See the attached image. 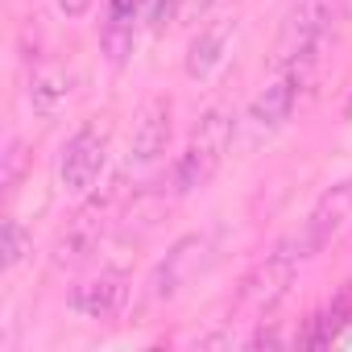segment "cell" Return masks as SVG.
I'll use <instances>...</instances> for the list:
<instances>
[{
    "label": "cell",
    "mask_w": 352,
    "mask_h": 352,
    "mask_svg": "<svg viewBox=\"0 0 352 352\" xmlns=\"http://www.w3.org/2000/svg\"><path fill=\"white\" fill-rule=\"evenodd\" d=\"M30 249H34V241H30V232L21 228V220H17V216H5V224H0V265H5V270H17Z\"/></svg>",
    "instance_id": "obj_15"
},
{
    "label": "cell",
    "mask_w": 352,
    "mask_h": 352,
    "mask_svg": "<svg viewBox=\"0 0 352 352\" xmlns=\"http://www.w3.org/2000/svg\"><path fill=\"white\" fill-rule=\"evenodd\" d=\"M149 17V0H108V13L100 25V46L108 54L112 67H124L133 46H137V30Z\"/></svg>",
    "instance_id": "obj_11"
},
{
    "label": "cell",
    "mask_w": 352,
    "mask_h": 352,
    "mask_svg": "<svg viewBox=\"0 0 352 352\" xmlns=\"http://www.w3.org/2000/svg\"><path fill=\"white\" fill-rule=\"evenodd\" d=\"M67 100H71V75H67L63 67H42V71H34V79H30V104H34V112L50 116V112H58Z\"/></svg>",
    "instance_id": "obj_14"
},
{
    "label": "cell",
    "mask_w": 352,
    "mask_h": 352,
    "mask_svg": "<svg viewBox=\"0 0 352 352\" xmlns=\"http://www.w3.org/2000/svg\"><path fill=\"white\" fill-rule=\"evenodd\" d=\"M348 220H352V179L327 187V191L315 199V208L307 212V220L298 224L294 241H298V249L307 253V261H311L315 253H323V249L348 228Z\"/></svg>",
    "instance_id": "obj_7"
},
{
    "label": "cell",
    "mask_w": 352,
    "mask_h": 352,
    "mask_svg": "<svg viewBox=\"0 0 352 352\" xmlns=\"http://www.w3.org/2000/svg\"><path fill=\"white\" fill-rule=\"evenodd\" d=\"M212 236H204V232H187V236H179L170 249H166V257L153 265V274H149V298L153 302H170V298H179L208 265H212Z\"/></svg>",
    "instance_id": "obj_6"
},
{
    "label": "cell",
    "mask_w": 352,
    "mask_h": 352,
    "mask_svg": "<svg viewBox=\"0 0 352 352\" xmlns=\"http://www.w3.org/2000/svg\"><path fill=\"white\" fill-rule=\"evenodd\" d=\"M108 145H112V124L108 120H87L79 124L63 153H58V166H54V179H58V191L63 195H91L100 174L108 166Z\"/></svg>",
    "instance_id": "obj_4"
},
{
    "label": "cell",
    "mask_w": 352,
    "mask_h": 352,
    "mask_svg": "<svg viewBox=\"0 0 352 352\" xmlns=\"http://www.w3.org/2000/svg\"><path fill=\"white\" fill-rule=\"evenodd\" d=\"M216 5H220V0H187V9H183V17H195V21H199V17H208V13H212Z\"/></svg>",
    "instance_id": "obj_19"
},
{
    "label": "cell",
    "mask_w": 352,
    "mask_h": 352,
    "mask_svg": "<svg viewBox=\"0 0 352 352\" xmlns=\"http://www.w3.org/2000/svg\"><path fill=\"white\" fill-rule=\"evenodd\" d=\"M21 174H25V145L13 137L9 141V153H5V191H17Z\"/></svg>",
    "instance_id": "obj_16"
},
{
    "label": "cell",
    "mask_w": 352,
    "mask_h": 352,
    "mask_svg": "<svg viewBox=\"0 0 352 352\" xmlns=\"http://www.w3.org/2000/svg\"><path fill=\"white\" fill-rule=\"evenodd\" d=\"M331 17H336V0H294L274 42V71H294V67L311 71V58L327 38Z\"/></svg>",
    "instance_id": "obj_3"
},
{
    "label": "cell",
    "mask_w": 352,
    "mask_h": 352,
    "mask_svg": "<svg viewBox=\"0 0 352 352\" xmlns=\"http://www.w3.org/2000/svg\"><path fill=\"white\" fill-rule=\"evenodd\" d=\"M116 187L104 195V199H91L87 208H79V216L63 228V236H58V245H54V265H79V261H87L96 249H100V236H104V228H108V216H112V208H116Z\"/></svg>",
    "instance_id": "obj_8"
},
{
    "label": "cell",
    "mask_w": 352,
    "mask_h": 352,
    "mask_svg": "<svg viewBox=\"0 0 352 352\" xmlns=\"http://www.w3.org/2000/svg\"><path fill=\"white\" fill-rule=\"evenodd\" d=\"M129 302V274L120 270H104L87 282H79L71 294H67V307L79 315V319H91V323H104V319H116Z\"/></svg>",
    "instance_id": "obj_10"
},
{
    "label": "cell",
    "mask_w": 352,
    "mask_h": 352,
    "mask_svg": "<svg viewBox=\"0 0 352 352\" xmlns=\"http://www.w3.org/2000/svg\"><path fill=\"white\" fill-rule=\"evenodd\" d=\"M348 323H352V282H348L323 311H315V315L302 323L298 344H302V348H323V344L340 340V331H344Z\"/></svg>",
    "instance_id": "obj_13"
},
{
    "label": "cell",
    "mask_w": 352,
    "mask_h": 352,
    "mask_svg": "<svg viewBox=\"0 0 352 352\" xmlns=\"http://www.w3.org/2000/svg\"><path fill=\"white\" fill-rule=\"evenodd\" d=\"M54 5H58V13L63 17H71V21H79L91 5H96V0H54Z\"/></svg>",
    "instance_id": "obj_18"
},
{
    "label": "cell",
    "mask_w": 352,
    "mask_h": 352,
    "mask_svg": "<svg viewBox=\"0 0 352 352\" xmlns=\"http://www.w3.org/2000/svg\"><path fill=\"white\" fill-rule=\"evenodd\" d=\"M302 261H307V253L298 249L294 236L278 241V245H274V249H270V253H265L245 278H241V286H236V311L249 315V319H265V315H274L278 302L290 294V286H294Z\"/></svg>",
    "instance_id": "obj_2"
},
{
    "label": "cell",
    "mask_w": 352,
    "mask_h": 352,
    "mask_svg": "<svg viewBox=\"0 0 352 352\" xmlns=\"http://www.w3.org/2000/svg\"><path fill=\"white\" fill-rule=\"evenodd\" d=\"M170 133H174V104L166 96L145 100V108L137 112V124H133L129 162L133 166H157L170 149Z\"/></svg>",
    "instance_id": "obj_9"
},
{
    "label": "cell",
    "mask_w": 352,
    "mask_h": 352,
    "mask_svg": "<svg viewBox=\"0 0 352 352\" xmlns=\"http://www.w3.org/2000/svg\"><path fill=\"white\" fill-rule=\"evenodd\" d=\"M344 120H352V96H348V104H344Z\"/></svg>",
    "instance_id": "obj_20"
},
{
    "label": "cell",
    "mask_w": 352,
    "mask_h": 352,
    "mask_svg": "<svg viewBox=\"0 0 352 352\" xmlns=\"http://www.w3.org/2000/svg\"><path fill=\"white\" fill-rule=\"evenodd\" d=\"M232 141H236V116L224 112V108L204 112V120L191 129L183 153L174 157V166H170V191L174 195H195V191H204L216 174H220Z\"/></svg>",
    "instance_id": "obj_1"
},
{
    "label": "cell",
    "mask_w": 352,
    "mask_h": 352,
    "mask_svg": "<svg viewBox=\"0 0 352 352\" xmlns=\"http://www.w3.org/2000/svg\"><path fill=\"white\" fill-rule=\"evenodd\" d=\"M302 83H307V71L294 67V71H278L245 108V116L236 120V137L245 149H257L261 141H270L294 112L298 96H302Z\"/></svg>",
    "instance_id": "obj_5"
},
{
    "label": "cell",
    "mask_w": 352,
    "mask_h": 352,
    "mask_svg": "<svg viewBox=\"0 0 352 352\" xmlns=\"http://www.w3.org/2000/svg\"><path fill=\"white\" fill-rule=\"evenodd\" d=\"M232 34H236V17H228V13H224V17H208V21H199V34L191 38L187 58H183L187 75H191V79H212L216 67L224 63L228 46H232Z\"/></svg>",
    "instance_id": "obj_12"
},
{
    "label": "cell",
    "mask_w": 352,
    "mask_h": 352,
    "mask_svg": "<svg viewBox=\"0 0 352 352\" xmlns=\"http://www.w3.org/2000/svg\"><path fill=\"white\" fill-rule=\"evenodd\" d=\"M187 0H149V25L153 30H166L174 17H183Z\"/></svg>",
    "instance_id": "obj_17"
}]
</instances>
